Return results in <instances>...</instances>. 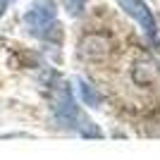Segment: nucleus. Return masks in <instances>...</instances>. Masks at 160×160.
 Masks as SVG:
<instances>
[{
  "label": "nucleus",
  "mask_w": 160,
  "mask_h": 160,
  "mask_svg": "<svg viewBox=\"0 0 160 160\" xmlns=\"http://www.w3.org/2000/svg\"><path fill=\"white\" fill-rule=\"evenodd\" d=\"M24 27L31 36H38V38H60V31L55 33V29H62L60 22H58V7H55L53 0H38L33 2L31 7L24 14Z\"/></svg>",
  "instance_id": "1"
},
{
  "label": "nucleus",
  "mask_w": 160,
  "mask_h": 160,
  "mask_svg": "<svg viewBox=\"0 0 160 160\" xmlns=\"http://www.w3.org/2000/svg\"><path fill=\"white\" fill-rule=\"evenodd\" d=\"M117 5L124 10V12L132 17L136 24H139L148 36H155L158 33V27H155V17L151 12V7L143 2V0H117Z\"/></svg>",
  "instance_id": "2"
},
{
  "label": "nucleus",
  "mask_w": 160,
  "mask_h": 160,
  "mask_svg": "<svg viewBox=\"0 0 160 160\" xmlns=\"http://www.w3.org/2000/svg\"><path fill=\"white\" fill-rule=\"evenodd\" d=\"M77 88H79V96H81V100H84L86 105L96 108V105H100V103H103V96H100L98 91H96V86H91L88 81L79 79V81H77Z\"/></svg>",
  "instance_id": "3"
},
{
  "label": "nucleus",
  "mask_w": 160,
  "mask_h": 160,
  "mask_svg": "<svg viewBox=\"0 0 160 160\" xmlns=\"http://www.w3.org/2000/svg\"><path fill=\"white\" fill-rule=\"evenodd\" d=\"M62 7L67 10V14L79 17V14L84 12V7H86V0H62Z\"/></svg>",
  "instance_id": "4"
}]
</instances>
